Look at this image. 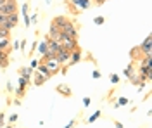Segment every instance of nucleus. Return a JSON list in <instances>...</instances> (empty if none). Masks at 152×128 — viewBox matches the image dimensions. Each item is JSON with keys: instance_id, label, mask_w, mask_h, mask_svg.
Wrapping results in <instances>:
<instances>
[{"instance_id": "43", "label": "nucleus", "mask_w": 152, "mask_h": 128, "mask_svg": "<svg viewBox=\"0 0 152 128\" xmlns=\"http://www.w3.org/2000/svg\"><path fill=\"white\" fill-rule=\"evenodd\" d=\"M5 2H7V0H0V7H2V5H4Z\"/></svg>"}, {"instance_id": "19", "label": "nucleus", "mask_w": 152, "mask_h": 128, "mask_svg": "<svg viewBox=\"0 0 152 128\" xmlns=\"http://www.w3.org/2000/svg\"><path fill=\"white\" fill-rule=\"evenodd\" d=\"M29 83H31V80L24 78V76H19V81H18V87H19V89H28Z\"/></svg>"}, {"instance_id": "45", "label": "nucleus", "mask_w": 152, "mask_h": 128, "mask_svg": "<svg viewBox=\"0 0 152 128\" xmlns=\"http://www.w3.org/2000/svg\"><path fill=\"white\" fill-rule=\"evenodd\" d=\"M45 2H47V4H50V2H52V0H45Z\"/></svg>"}, {"instance_id": "10", "label": "nucleus", "mask_w": 152, "mask_h": 128, "mask_svg": "<svg viewBox=\"0 0 152 128\" xmlns=\"http://www.w3.org/2000/svg\"><path fill=\"white\" fill-rule=\"evenodd\" d=\"M56 92H57V94H61L62 97H73V90L69 89L67 85H64V83H62V85H57Z\"/></svg>"}, {"instance_id": "20", "label": "nucleus", "mask_w": 152, "mask_h": 128, "mask_svg": "<svg viewBox=\"0 0 152 128\" xmlns=\"http://www.w3.org/2000/svg\"><path fill=\"white\" fill-rule=\"evenodd\" d=\"M9 62H10L9 56H4V57H0V69H2V71H4V69H7V68H9Z\"/></svg>"}, {"instance_id": "8", "label": "nucleus", "mask_w": 152, "mask_h": 128, "mask_svg": "<svg viewBox=\"0 0 152 128\" xmlns=\"http://www.w3.org/2000/svg\"><path fill=\"white\" fill-rule=\"evenodd\" d=\"M151 45H152V37H147V38L138 45V49L142 50L143 56H147V54H152V52H151Z\"/></svg>"}, {"instance_id": "21", "label": "nucleus", "mask_w": 152, "mask_h": 128, "mask_svg": "<svg viewBox=\"0 0 152 128\" xmlns=\"http://www.w3.org/2000/svg\"><path fill=\"white\" fill-rule=\"evenodd\" d=\"M7 21H9V23H12L14 26H18V23H19V14H18V12L9 14V16H7Z\"/></svg>"}, {"instance_id": "4", "label": "nucleus", "mask_w": 152, "mask_h": 128, "mask_svg": "<svg viewBox=\"0 0 152 128\" xmlns=\"http://www.w3.org/2000/svg\"><path fill=\"white\" fill-rule=\"evenodd\" d=\"M69 56H71V52L66 50V49H59L56 52V59L59 61L61 66H67V64H69Z\"/></svg>"}, {"instance_id": "2", "label": "nucleus", "mask_w": 152, "mask_h": 128, "mask_svg": "<svg viewBox=\"0 0 152 128\" xmlns=\"http://www.w3.org/2000/svg\"><path fill=\"white\" fill-rule=\"evenodd\" d=\"M61 33H64V35H67V37H73V38H78V26L69 19L66 24L61 28Z\"/></svg>"}, {"instance_id": "30", "label": "nucleus", "mask_w": 152, "mask_h": 128, "mask_svg": "<svg viewBox=\"0 0 152 128\" xmlns=\"http://www.w3.org/2000/svg\"><path fill=\"white\" fill-rule=\"evenodd\" d=\"M18 119H19L18 113H14V114H10V116H9V125H12V123H16Z\"/></svg>"}, {"instance_id": "27", "label": "nucleus", "mask_w": 152, "mask_h": 128, "mask_svg": "<svg viewBox=\"0 0 152 128\" xmlns=\"http://www.w3.org/2000/svg\"><path fill=\"white\" fill-rule=\"evenodd\" d=\"M4 37H10V31L5 30L4 26H0V38H4Z\"/></svg>"}, {"instance_id": "12", "label": "nucleus", "mask_w": 152, "mask_h": 128, "mask_svg": "<svg viewBox=\"0 0 152 128\" xmlns=\"http://www.w3.org/2000/svg\"><path fill=\"white\" fill-rule=\"evenodd\" d=\"M71 2V5H76V7H80V9H90V5H92V0H69Z\"/></svg>"}, {"instance_id": "18", "label": "nucleus", "mask_w": 152, "mask_h": 128, "mask_svg": "<svg viewBox=\"0 0 152 128\" xmlns=\"http://www.w3.org/2000/svg\"><path fill=\"white\" fill-rule=\"evenodd\" d=\"M33 71H35V69H31V68H28V66H24V68L19 69V76H24V78L31 80V78H33Z\"/></svg>"}, {"instance_id": "37", "label": "nucleus", "mask_w": 152, "mask_h": 128, "mask_svg": "<svg viewBox=\"0 0 152 128\" xmlns=\"http://www.w3.org/2000/svg\"><path fill=\"white\" fill-rule=\"evenodd\" d=\"M75 125H76V119H71V121H69V123H67V125H66L64 128H73Z\"/></svg>"}, {"instance_id": "15", "label": "nucleus", "mask_w": 152, "mask_h": 128, "mask_svg": "<svg viewBox=\"0 0 152 128\" xmlns=\"http://www.w3.org/2000/svg\"><path fill=\"white\" fill-rule=\"evenodd\" d=\"M67 21H69L67 16H56V18L52 19V24H56V26H59V28H62Z\"/></svg>"}, {"instance_id": "29", "label": "nucleus", "mask_w": 152, "mask_h": 128, "mask_svg": "<svg viewBox=\"0 0 152 128\" xmlns=\"http://www.w3.org/2000/svg\"><path fill=\"white\" fill-rule=\"evenodd\" d=\"M109 80H111V83H119V76H118V75H113V73H111V75H109Z\"/></svg>"}, {"instance_id": "13", "label": "nucleus", "mask_w": 152, "mask_h": 128, "mask_svg": "<svg viewBox=\"0 0 152 128\" xmlns=\"http://www.w3.org/2000/svg\"><path fill=\"white\" fill-rule=\"evenodd\" d=\"M35 71H37V73H40L42 76H45L47 80L52 76V75H50V71L47 69V66H45V62H38V66H37V69H35Z\"/></svg>"}, {"instance_id": "42", "label": "nucleus", "mask_w": 152, "mask_h": 128, "mask_svg": "<svg viewBox=\"0 0 152 128\" xmlns=\"http://www.w3.org/2000/svg\"><path fill=\"white\" fill-rule=\"evenodd\" d=\"M4 56H9L7 52H4V50H0V57H4Z\"/></svg>"}, {"instance_id": "9", "label": "nucleus", "mask_w": 152, "mask_h": 128, "mask_svg": "<svg viewBox=\"0 0 152 128\" xmlns=\"http://www.w3.org/2000/svg\"><path fill=\"white\" fill-rule=\"evenodd\" d=\"M10 37H4V38H0V50H4V52H7V54H10L12 52V45H10Z\"/></svg>"}, {"instance_id": "36", "label": "nucleus", "mask_w": 152, "mask_h": 128, "mask_svg": "<svg viewBox=\"0 0 152 128\" xmlns=\"http://www.w3.org/2000/svg\"><path fill=\"white\" fill-rule=\"evenodd\" d=\"M5 21H7V16H5V14H2V12H0V26H2V24H4V23H5Z\"/></svg>"}, {"instance_id": "1", "label": "nucleus", "mask_w": 152, "mask_h": 128, "mask_svg": "<svg viewBox=\"0 0 152 128\" xmlns=\"http://www.w3.org/2000/svg\"><path fill=\"white\" fill-rule=\"evenodd\" d=\"M61 45H62V49H66V50H75L78 49L80 45H78V38H73V37H67V35H64V33H61Z\"/></svg>"}, {"instance_id": "33", "label": "nucleus", "mask_w": 152, "mask_h": 128, "mask_svg": "<svg viewBox=\"0 0 152 128\" xmlns=\"http://www.w3.org/2000/svg\"><path fill=\"white\" fill-rule=\"evenodd\" d=\"M23 19H24V24H26V28H29V24H31V21H29V14L23 16Z\"/></svg>"}, {"instance_id": "39", "label": "nucleus", "mask_w": 152, "mask_h": 128, "mask_svg": "<svg viewBox=\"0 0 152 128\" xmlns=\"http://www.w3.org/2000/svg\"><path fill=\"white\" fill-rule=\"evenodd\" d=\"M10 45H12V49H16V50L19 49V42L18 40H16V42H10Z\"/></svg>"}, {"instance_id": "41", "label": "nucleus", "mask_w": 152, "mask_h": 128, "mask_svg": "<svg viewBox=\"0 0 152 128\" xmlns=\"http://www.w3.org/2000/svg\"><path fill=\"white\" fill-rule=\"evenodd\" d=\"M7 90H9V92H14V87H12L10 81H7Z\"/></svg>"}, {"instance_id": "44", "label": "nucleus", "mask_w": 152, "mask_h": 128, "mask_svg": "<svg viewBox=\"0 0 152 128\" xmlns=\"http://www.w3.org/2000/svg\"><path fill=\"white\" fill-rule=\"evenodd\" d=\"M4 128H14V127H12V125H5Z\"/></svg>"}, {"instance_id": "17", "label": "nucleus", "mask_w": 152, "mask_h": 128, "mask_svg": "<svg viewBox=\"0 0 152 128\" xmlns=\"http://www.w3.org/2000/svg\"><path fill=\"white\" fill-rule=\"evenodd\" d=\"M130 56H132V61L133 62H138V61L143 57V54H142V50L138 49V47H135V49H132V52H130Z\"/></svg>"}, {"instance_id": "32", "label": "nucleus", "mask_w": 152, "mask_h": 128, "mask_svg": "<svg viewBox=\"0 0 152 128\" xmlns=\"http://www.w3.org/2000/svg\"><path fill=\"white\" fill-rule=\"evenodd\" d=\"M37 66H38V61L37 59H31V61H29V68H31V69H37Z\"/></svg>"}, {"instance_id": "23", "label": "nucleus", "mask_w": 152, "mask_h": 128, "mask_svg": "<svg viewBox=\"0 0 152 128\" xmlns=\"http://www.w3.org/2000/svg\"><path fill=\"white\" fill-rule=\"evenodd\" d=\"M24 92H26V89H19V87H18V89L14 90L12 94H14L18 99H21V97H24Z\"/></svg>"}, {"instance_id": "38", "label": "nucleus", "mask_w": 152, "mask_h": 128, "mask_svg": "<svg viewBox=\"0 0 152 128\" xmlns=\"http://www.w3.org/2000/svg\"><path fill=\"white\" fill-rule=\"evenodd\" d=\"M104 2H107V0H92V4H95V5H102Z\"/></svg>"}, {"instance_id": "5", "label": "nucleus", "mask_w": 152, "mask_h": 128, "mask_svg": "<svg viewBox=\"0 0 152 128\" xmlns=\"http://www.w3.org/2000/svg\"><path fill=\"white\" fill-rule=\"evenodd\" d=\"M45 66H47V69L50 71V75H52V76H54V75H57V73L61 71V68H62L56 57H50V59H47V61H45Z\"/></svg>"}, {"instance_id": "16", "label": "nucleus", "mask_w": 152, "mask_h": 128, "mask_svg": "<svg viewBox=\"0 0 152 128\" xmlns=\"http://www.w3.org/2000/svg\"><path fill=\"white\" fill-rule=\"evenodd\" d=\"M33 76H35V78H33V85H37V87H42V85L47 81V78H45V76H42V75L37 73V71H33Z\"/></svg>"}, {"instance_id": "34", "label": "nucleus", "mask_w": 152, "mask_h": 128, "mask_svg": "<svg viewBox=\"0 0 152 128\" xmlns=\"http://www.w3.org/2000/svg\"><path fill=\"white\" fill-rule=\"evenodd\" d=\"M29 21H31V24H37V23H38V12H37V14H33Z\"/></svg>"}, {"instance_id": "7", "label": "nucleus", "mask_w": 152, "mask_h": 128, "mask_svg": "<svg viewBox=\"0 0 152 128\" xmlns=\"http://www.w3.org/2000/svg\"><path fill=\"white\" fill-rule=\"evenodd\" d=\"M47 37L50 40H61V28L59 26H56V24H50V30H48V33H47Z\"/></svg>"}, {"instance_id": "14", "label": "nucleus", "mask_w": 152, "mask_h": 128, "mask_svg": "<svg viewBox=\"0 0 152 128\" xmlns=\"http://www.w3.org/2000/svg\"><path fill=\"white\" fill-rule=\"evenodd\" d=\"M135 71H137V69H135V62L132 61V62H130V64H128V66L123 69V75H124V76H126L128 80H130L133 75H135Z\"/></svg>"}, {"instance_id": "11", "label": "nucleus", "mask_w": 152, "mask_h": 128, "mask_svg": "<svg viewBox=\"0 0 152 128\" xmlns=\"http://www.w3.org/2000/svg\"><path fill=\"white\" fill-rule=\"evenodd\" d=\"M47 45H48V37L45 35L43 40H38V45H37L38 52H40L42 56H45V54H47Z\"/></svg>"}, {"instance_id": "3", "label": "nucleus", "mask_w": 152, "mask_h": 128, "mask_svg": "<svg viewBox=\"0 0 152 128\" xmlns=\"http://www.w3.org/2000/svg\"><path fill=\"white\" fill-rule=\"evenodd\" d=\"M18 0H7L2 7H0V12L2 14H5V16H9V14H14V12H18Z\"/></svg>"}, {"instance_id": "28", "label": "nucleus", "mask_w": 152, "mask_h": 128, "mask_svg": "<svg viewBox=\"0 0 152 128\" xmlns=\"http://www.w3.org/2000/svg\"><path fill=\"white\" fill-rule=\"evenodd\" d=\"M5 127V113L4 111H0V128Z\"/></svg>"}, {"instance_id": "35", "label": "nucleus", "mask_w": 152, "mask_h": 128, "mask_svg": "<svg viewBox=\"0 0 152 128\" xmlns=\"http://www.w3.org/2000/svg\"><path fill=\"white\" fill-rule=\"evenodd\" d=\"M90 102H92V99H90V97L83 99V106H85V108H88V106H90Z\"/></svg>"}, {"instance_id": "24", "label": "nucleus", "mask_w": 152, "mask_h": 128, "mask_svg": "<svg viewBox=\"0 0 152 128\" xmlns=\"http://www.w3.org/2000/svg\"><path fill=\"white\" fill-rule=\"evenodd\" d=\"M100 116H102V113H100V111H95L94 114H92V116L88 118V123H94L95 119H99V118H100Z\"/></svg>"}, {"instance_id": "40", "label": "nucleus", "mask_w": 152, "mask_h": 128, "mask_svg": "<svg viewBox=\"0 0 152 128\" xmlns=\"http://www.w3.org/2000/svg\"><path fill=\"white\" fill-rule=\"evenodd\" d=\"M114 127H116V128H124L121 121H114Z\"/></svg>"}, {"instance_id": "22", "label": "nucleus", "mask_w": 152, "mask_h": 128, "mask_svg": "<svg viewBox=\"0 0 152 128\" xmlns=\"http://www.w3.org/2000/svg\"><path fill=\"white\" fill-rule=\"evenodd\" d=\"M128 104H130V100H128L126 97H119V99H118V102L114 104V109L121 108V106H128Z\"/></svg>"}, {"instance_id": "25", "label": "nucleus", "mask_w": 152, "mask_h": 128, "mask_svg": "<svg viewBox=\"0 0 152 128\" xmlns=\"http://www.w3.org/2000/svg\"><path fill=\"white\" fill-rule=\"evenodd\" d=\"M21 12H23V16H26V14L29 12V4L28 2H24V4L21 5Z\"/></svg>"}, {"instance_id": "6", "label": "nucleus", "mask_w": 152, "mask_h": 128, "mask_svg": "<svg viewBox=\"0 0 152 128\" xmlns=\"http://www.w3.org/2000/svg\"><path fill=\"white\" fill-rule=\"evenodd\" d=\"M81 59H83V50L78 47V49L71 50V56H69V64H67V66H75V64H78Z\"/></svg>"}, {"instance_id": "26", "label": "nucleus", "mask_w": 152, "mask_h": 128, "mask_svg": "<svg viewBox=\"0 0 152 128\" xmlns=\"http://www.w3.org/2000/svg\"><path fill=\"white\" fill-rule=\"evenodd\" d=\"M94 23L97 24V26H100V24H104V23H105V18H104V16H97V18L94 19Z\"/></svg>"}, {"instance_id": "31", "label": "nucleus", "mask_w": 152, "mask_h": 128, "mask_svg": "<svg viewBox=\"0 0 152 128\" xmlns=\"http://www.w3.org/2000/svg\"><path fill=\"white\" fill-rule=\"evenodd\" d=\"M100 76H102V73H100L99 69H94V71H92V78L94 80H99Z\"/></svg>"}]
</instances>
